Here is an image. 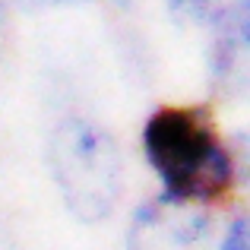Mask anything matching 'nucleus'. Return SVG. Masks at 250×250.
<instances>
[{"label":"nucleus","instance_id":"obj_1","mask_svg":"<svg viewBox=\"0 0 250 250\" xmlns=\"http://www.w3.org/2000/svg\"><path fill=\"white\" fill-rule=\"evenodd\" d=\"M143 152L174 203H215L234 184V159L212 117L196 104H165L143 124Z\"/></svg>","mask_w":250,"mask_h":250},{"label":"nucleus","instance_id":"obj_2","mask_svg":"<svg viewBox=\"0 0 250 250\" xmlns=\"http://www.w3.org/2000/svg\"><path fill=\"white\" fill-rule=\"evenodd\" d=\"M51 171L67 206L83 222H95L114 209L121 196V155L95 124L67 121L51 140Z\"/></svg>","mask_w":250,"mask_h":250},{"label":"nucleus","instance_id":"obj_3","mask_svg":"<svg viewBox=\"0 0 250 250\" xmlns=\"http://www.w3.org/2000/svg\"><path fill=\"white\" fill-rule=\"evenodd\" d=\"M206 219H200L190 203H174L162 196L155 206L140 209L130 234L133 250H196Z\"/></svg>","mask_w":250,"mask_h":250},{"label":"nucleus","instance_id":"obj_4","mask_svg":"<svg viewBox=\"0 0 250 250\" xmlns=\"http://www.w3.org/2000/svg\"><path fill=\"white\" fill-rule=\"evenodd\" d=\"M219 250H250V241H247V222L244 219H234L231 228L225 231V241H222Z\"/></svg>","mask_w":250,"mask_h":250},{"label":"nucleus","instance_id":"obj_5","mask_svg":"<svg viewBox=\"0 0 250 250\" xmlns=\"http://www.w3.org/2000/svg\"><path fill=\"white\" fill-rule=\"evenodd\" d=\"M177 6H187V10H206V6H212L215 0H174Z\"/></svg>","mask_w":250,"mask_h":250}]
</instances>
